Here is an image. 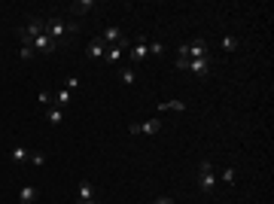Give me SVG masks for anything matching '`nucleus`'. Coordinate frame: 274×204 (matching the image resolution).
<instances>
[{"instance_id":"obj_1","label":"nucleus","mask_w":274,"mask_h":204,"mask_svg":"<svg viewBox=\"0 0 274 204\" xmlns=\"http://www.w3.org/2000/svg\"><path fill=\"white\" fill-rule=\"evenodd\" d=\"M76 31H79V21H73V18H49L43 28V34H49L55 43H61L64 37H70Z\"/></svg>"},{"instance_id":"obj_2","label":"nucleus","mask_w":274,"mask_h":204,"mask_svg":"<svg viewBox=\"0 0 274 204\" xmlns=\"http://www.w3.org/2000/svg\"><path fill=\"white\" fill-rule=\"evenodd\" d=\"M195 183H198V189L204 192V195H210V192L216 189V183H220V180H216V174H213V165L207 162V158H201V162H198V177H195Z\"/></svg>"},{"instance_id":"obj_3","label":"nucleus","mask_w":274,"mask_h":204,"mask_svg":"<svg viewBox=\"0 0 274 204\" xmlns=\"http://www.w3.org/2000/svg\"><path fill=\"white\" fill-rule=\"evenodd\" d=\"M146 58H150V43H146V37H137L134 46L128 49V61L131 64H143Z\"/></svg>"},{"instance_id":"obj_4","label":"nucleus","mask_w":274,"mask_h":204,"mask_svg":"<svg viewBox=\"0 0 274 204\" xmlns=\"http://www.w3.org/2000/svg\"><path fill=\"white\" fill-rule=\"evenodd\" d=\"M43 28H46V21H43V18H31L28 25H21V28H18L21 43H34V37H40Z\"/></svg>"},{"instance_id":"obj_5","label":"nucleus","mask_w":274,"mask_h":204,"mask_svg":"<svg viewBox=\"0 0 274 204\" xmlns=\"http://www.w3.org/2000/svg\"><path fill=\"white\" fill-rule=\"evenodd\" d=\"M128 49H131V43L122 37L119 43H113V46H107V55H104V61H107V64H119V61L125 58V52H128Z\"/></svg>"},{"instance_id":"obj_6","label":"nucleus","mask_w":274,"mask_h":204,"mask_svg":"<svg viewBox=\"0 0 274 204\" xmlns=\"http://www.w3.org/2000/svg\"><path fill=\"white\" fill-rule=\"evenodd\" d=\"M186 55H189V61H192V58H210V52H207V40H204V37L189 40V43H186Z\"/></svg>"},{"instance_id":"obj_7","label":"nucleus","mask_w":274,"mask_h":204,"mask_svg":"<svg viewBox=\"0 0 274 204\" xmlns=\"http://www.w3.org/2000/svg\"><path fill=\"white\" fill-rule=\"evenodd\" d=\"M162 128H165L162 116H153V119H146V122H137V134H146V137H155Z\"/></svg>"},{"instance_id":"obj_8","label":"nucleus","mask_w":274,"mask_h":204,"mask_svg":"<svg viewBox=\"0 0 274 204\" xmlns=\"http://www.w3.org/2000/svg\"><path fill=\"white\" fill-rule=\"evenodd\" d=\"M31 46H34V52H37V55H46V52H55V49H58V43H55L49 34H40V37H34Z\"/></svg>"},{"instance_id":"obj_9","label":"nucleus","mask_w":274,"mask_h":204,"mask_svg":"<svg viewBox=\"0 0 274 204\" xmlns=\"http://www.w3.org/2000/svg\"><path fill=\"white\" fill-rule=\"evenodd\" d=\"M86 52H88V58H104V55H107V43L101 37H95V40H88Z\"/></svg>"},{"instance_id":"obj_10","label":"nucleus","mask_w":274,"mask_h":204,"mask_svg":"<svg viewBox=\"0 0 274 204\" xmlns=\"http://www.w3.org/2000/svg\"><path fill=\"white\" fill-rule=\"evenodd\" d=\"M189 70L195 76H207L210 73V58H192L189 61Z\"/></svg>"},{"instance_id":"obj_11","label":"nucleus","mask_w":274,"mask_h":204,"mask_svg":"<svg viewBox=\"0 0 274 204\" xmlns=\"http://www.w3.org/2000/svg\"><path fill=\"white\" fill-rule=\"evenodd\" d=\"M125 37L122 34V28H116V25H110V28H104V34H101V40L107 43V46H113V43H119Z\"/></svg>"},{"instance_id":"obj_12","label":"nucleus","mask_w":274,"mask_h":204,"mask_svg":"<svg viewBox=\"0 0 274 204\" xmlns=\"http://www.w3.org/2000/svg\"><path fill=\"white\" fill-rule=\"evenodd\" d=\"M37 198H40V189H37V186H21V189H18V201H21V204H34Z\"/></svg>"},{"instance_id":"obj_13","label":"nucleus","mask_w":274,"mask_h":204,"mask_svg":"<svg viewBox=\"0 0 274 204\" xmlns=\"http://www.w3.org/2000/svg\"><path fill=\"white\" fill-rule=\"evenodd\" d=\"M46 119H49V125H61V122H64V113H61V107L49 104V107H46Z\"/></svg>"},{"instance_id":"obj_14","label":"nucleus","mask_w":274,"mask_h":204,"mask_svg":"<svg viewBox=\"0 0 274 204\" xmlns=\"http://www.w3.org/2000/svg\"><path fill=\"white\" fill-rule=\"evenodd\" d=\"M9 158H13L16 165H25L31 158V150H25V146H13V150H9Z\"/></svg>"},{"instance_id":"obj_15","label":"nucleus","mask_w":274,"mask_h":204,"mask_svg":"<svg viewBox=\"0 0 274 204\" xmlns=\"http://www.w3.org/2000/svg\"><path fill=\"white\" fill-rule=\"evenodd\" d=\"M183 110H186L183 101H162L158 104V113H183Z\"/></svg>"},{"instance_id":"obj_16","label":"nucleus","mask_w":274,"mask_h":204,"mask_svg":"<svg viewBox=\"0 0 274 204\" xmlns=\"http://www.w3.org/2000/svg\"><path fill=\"white\" fill-rule=\"evenodd\" d=\"M91 6H95V0H76V3H70V13L73 16H86Z\"/></svg>"},{"instance_id":"obj_17","label":"nucleus","mask_w":274,"mask_h":204,"mask_svg":"<svg viewBox=\"0 0 274 204\" xmlns=\"http://www.w3.org/2000/svg\"><path fill=\"white\" fill-rule=\"evenodd\" d=\"M119 79L125 85H134L137 83V70H134V67H119Z\"/></svg>"},{"instance_id":"obj_18","label":"nucleus","mask_w":274,"mask_h":204,"mask_svg":"<svg viewBox=\"0 0 274 204\" xmlns=\"http://www.w3.org/2000/svg\"><path fill=\"white\" fill-rule=\"evenodd\" d=\"M91 198H95V186L86 180V183H79V204H83V201H91Z\"/></svg>"},{"instance_id":"obj_19","label":"nucleus","mask_w":274,"mask_h":204,"mask_svg":"<svg viewBox=\"0 0 274 204\" xmlns=\"http://www.w3.org/2000/svg\"><path fill=\"white\" fill-rule=\"evenodd\" d=\"M223 49L225 52H235L238 49V37H235V34H225V37H223Z\"/></svg>"},{"instance_id":"obj_20","label":"nucleus","mask_w":274,"mask_h":204,"mask_svg":"<svg viewBox=\"0 0 274 204\" xmlns=\"http://www.w3.org/2000/svg\"><path fill=\"white\" fill-rule=\"evenodd\" d=\"M223 183L225 186H235L238 183V171H235V168H225V171H223Z\"/></svg>"},{"instance_id":"obj_21","label":"nucleus","mask_w":274,"mask_h":204,"mask_svg":"<svg viewBox=\"0 0 274 204\" xmlns=\"http://www.w3.org/2000/svg\"><path fill=\"white\" fill-rule=\"evenodd\" d=\"M70 104V92H67V88H61L58 95H55V107H67Z\"/></svg>"},{"instance_id":"obj_22","label":"nucleus","mask_w":274,"mask_h":204,"mask_svg":"<svg viewBox=\"0 0 274 204\" xmlns=\"http://www.w3.org/2000/svg\"><path fill=\"white\" fill-rule=\"evenodd\" d=\"M18 55H21V58H25V61H31V58H34V55H37V52H34V46H31V43H21Z\"/></svg>"},{"instance_id":"obj_23","label":"nucleus","mask_w":274,"mask_h":204,"mask_svg":"<svg viewBox=\"0 0 274 204\" xmlns=\"http://www.w3.org/2000/svg\"><path fill=\"white\" fill-rule=\"evenodd\" d=\"M64 88H67V92L73 95L76 88H79V79H76V76H67V79H64Z\"/></svg>"},{"instance_id":"obj_24","label":"nucleus","mask_w":274,"mask_h":204,"mask_svg":"<svg viewBox=\"0 0 274 204\" xmlns=\"http://www.w3.org/2000/svg\"><path fill=\"white\" fill-rule=\"evenodd\" d=\"M150 55H165V43L153 40V43H150Z\"/></svg>"},{"instance_id":"obj_25","label":"nucleus","mask_w":274,"mask_h":204,"mask_svg":"<svg viewBox=\"0 0 274 204\" xmlns=\"http://www.w3.org/2000/svg\"><path fill=\"white\" fill-rule=\"evenodd\" d=\"M28 162H31V165H43V162H46V155H43V153H31Z\"/></svg>"},{"instance_id":"obj_26","label":"nucleus","mask_w":274,"mask_h":204,"mask_svg":"<svg viewBox=\"0 0 274 204\" xmlns=\"http://www.w3.org/2000/svg\"><path fill=\"white\" fill-rule=\"evenodd\" d=\"M177 67H180V70H189V58H183V55H177Z\"/></svg>"},{"instance_id":"obj_27","label":"nucleus","mask_w":274,"mask_h":204,"mask_svg":"<svg viewBox=\"0 0 274 204\" xmlns=\"http://www.w3.org/2000/svg\"><path fill=\"white\" fill-rule=\"evenodd\" d=\"M37 98H40V104H52V95H49V92H40Z\"/></svg>"},{"instance_id":"obj_28","label":"nucleus","mask_w":274,"mask_h":204,"mask_svg":"<svg viewBox=\"0 0 274 204\" xmlns=\"http://www.w3.org/2000/svg\"><path fill=\"white\" fill-rule=\"evenodd\" d=\"M153 204H174V198H168V195H162V198H155Z\"/></svg>"},{"instance_id":"obj_29","label":"nucleus","mask_w":274,"mask_h":204,"mask_svg":"<svg viewBox=\"0 0 274 204\" xmlns=\"http://www.w3.org/2000/svg\"><path fill=\"white\" fill-rule=\"evenodd\" d=\"M83 204H98V201H95V198H91V201H83Z\"/></svg>"}]
</instances>
